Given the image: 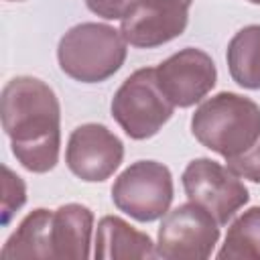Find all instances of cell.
Returning a JSON list of instances; mask_svg holds the SVG:
<instances>
[{
	"mask_svg": "<svg viewBox=\"0 0 260 260\" xmlns=\"http://www.w3.org/2000/svg\"><path fill=\"white\" fill-rule=\"evenodd\" d=\"M219 240V223L197 203H181L162 215L156 236V258L205 260Z\"/></svg>",
	"mask_w": 260,
	"mask_h": 260,
	"instance_id": "obj_7",
	"label": "cell"
},
{
	"mask_svg": "<svg viewBox=\"0 0 260 260\" xmlns=\"http://www.w3.org/2000/svg\"><path fill=\"white\" fill-rule=\"evenodd\" d=\"M128 43L122 32L106 22H81L59 41L57 59L65 75L81 83L110 79L126 61Z\"/></svg>",
	"mask_w": 260,
	"mask_h": 260,
	"instance_id": "obj_3",
	"label": "cell"
},
{
	"mask_svg": "<svg viewBox=\"0 0 260 260\" xmlns=\"http://www.w3.org/2000/svg\"><path fill=\"white\" fill-rule=\"evenodd\" d=\"M2 173V223L6 225L12 219V215L26 203V185L10 167L4 165Z\"/></svg>",
	"mask_w": 260,
	"mask_h": 260,
	"instance_id": "obj_16",
	"label": "cell"
},
{
	"mask_svg": "<svg viewBox=\"0 0 260 260\" xmlns=\"http://www.w3.org/2000/svg\"><path fill=\"white\" fill-rule=\"evenodd\" d=\"M181 183L187 199L211 213L219 225H225L250 201L242 177L205 156L193 158L185 167Z\"/></svg>",
	"mask_w": 260,
	"mask_h": 260,
	"instance_id": "obj_6",
	"label": "cell"
},
{
	"mask_svg": "<svg viewBox=\"0 0 260 260\" xmlns=\"http://www.w3.org/2000/svg\"><path fill=\"white\" fill-rule=\"evenodd\" d=\"M248 2H252V4H260V0H248Z\"/></svg>",
	"mask_w": 260,
	"mask_h": 260,
	"instance_id": "obj_18",
	"label": "cell"
},
{
	"mask_svg": "<svg viewBox=\"0 0 260 260\" xmlns=\"http://www.w3.org/2000/svg\"><path fill=\"white\" fill-rule=\"evenodd\" d=\"M185 2H187V4H189V6H191V4H193V0H185Z\"/></svg>",
	"mask_w": 260,
	"mask_h": 260,
	"instance_id": "obj_19",
	"label": "cell"
},
{
	"mask_svg": "<svg viewBox=\"0 0 260 260\" xmlns=\"http://www.w3.org/2000/svg\"><path fill=\"white\" fill-rule=\"evenodd\" d=\"M173 197V175L169 167L158 160L132 162L112 185L114 205L142 223L160 219L171 209Z\"/></svg>",
	"mask_w": 260,
	"mask_h": 260,
	"instance_id": "obj_5",
	"label": "cell"
},
{
	"mask_svg": "<svg viewBox=\"0 0 260 260\" xmlns=\"http://www.w3.org/2000/svg\"><path fill=\"white\" fill-rule=\"evenodd\" d=\"M189 22L185 0H138L120 22L124 41L136 49H154L181 37Z\"/></svg>",
	"mask_w": 260,
	"mask_h": 260,
	"instance_id": "obj_10",
	"label": "cell"
},
{
	"mask_svg": "<svg viewBox=\"0 0 260 260\" xmlns=\"http://www.w3.org/2000/svg\"><path fill=\"white\" fill-rule=\"evenodd\" d=\"M0 118L12 154L30 173L55 169L61 150V106L39 77H12L0 98Z\"/></svg>",
	"mask_w": 260,
	"mask_h": 260,
	"instance_id": "obj_1",
	"label": "cell"
},
{
	"mask_svg": "<svg viewBox=\"0 0 260 260\" xmlns=\"http://www.w3.org/2000/svg\"><path fill=\"white\" fill-rule=\"evenodd\" d=\"M16 2H20V0H16Z\"/></svg>",
	"mask_w": 260,
	"mask_h": 260,
	"instance_id": "obj_20",
	"label": "cell"
},
{
	"mask_svg": "<svg viewBox=\"0 0 260 260\" xmlns=\"http://www.w3.org/2000/svg\"><path fill=\"white\" fill-rule=\"evenodd\" d=\"M93 211L81 203H65L53 211V258L85 260L91 256Z\"/></svg>",
	"mask_w": 260,
	"mask_h": 260,
	"instance_id": "obj_11",
	"label": "cell"
},
{
	"mask_svg": "<svg viewBox=\"0 0 260 260\" xmlns=\"http://www.w3.org/2000/svg\"><path fill=\"white\" fill-rule=\"evenodd\" d=\"M124 158V142L104 124L87 122L77 126L65 146L69 171L87 183L110 179Z\"/></svg>",
	"mask_w": 260,
	"mask_h": 260,
	"instance_id": "obj_8",
	"label": "cell"
},
{
	"mask_svg": "<svg viewBox=\"0 0 260 260\" xmlns=\"http://www.w3.org/2000/svg\"><path fill=\"white\" fill-rule=\"evenodd\" d=\"M191 132L232 167L260 144V106L246 95L219 91L195 108Z\"/></svg>",
	"mask_w": 260,
	"mask_h": 260,
	"instance_id": "obj_2",
	"label": "cell"
},
{
	"mask_svg": "<svg viewBox=\"0 0 260 260\" xmlns=\"http://www.w3.org/2000/svg\"><path fill=\"white\" fill-rule=\"evenodd\" d=\"M136 4L138 0H85V6L106 20H122Z\"/></svg>",
	"mask_w": 260,
	"mask_h": 260,
	"instance_id": "obj_17",
	"label": "cell"
},
{
	"mask_svg": "<svg viewBox=\"0 0 260 260\" xmlns=\"http://www.w3.org/2000/svg\"><path fill=\"white\" fill-rule=\"evenodd\" d=\"M162 93L175 108H191L201 102L217 81L213 59L195 47H185L154 67Z\"/></svg>",
	"mask_w": 260,
	"mask_h": 260,
	"instance_id": "obj_9",
	"label": "cell"
},
{
	"mask_svg": "<svg viewBox=\"0 0 260 260\" xmlns=\"http://www.w3.org/2000/svg\"><path fill=\"white\" fill-rule=\"evenodd\" d=\"M225 61L240 87L260 89V24H248L230 39Z\"/></svg>",
	"mask_w": 260,
	"mask_h": 260,
	"instance_id": "obj_14",
	"label": "cell"
},
{
	"mask_svg": "<svg viewBox=\"0 0 260 260\" xmlns=\"http://www.w3.org/2000/svg\"><path fill=\"white\" fill-rule=\"evenodd\" d=\"M217 258L260 260V207H250L232 221Z\"/></svg>",
	"mask_w": 260,
	"mask_h": 260,
	"instance_id": "obj_15",
	"label": "cell"
},
{
	"mask_svg": "<svg viewBox=\"0 0 260 260\" xmlns=\"http://www.w3.org/2000/svg\"><path fill=\"white\" fill-rule=\"evenodd\" d=\"M51 225L53 211L45 207L32 209L2 246V258H53Z\"/></svg>",
	"mask_w": 260,
	"mask_h": 260,
	"instance_id": "obj_13",
	"label": "cell"
},
{
	"mask_svg": "<svg viewBox=\"0 0 260 260\" xmlns=\"http://www.w3.org/2000/svg\"><path fill=\"white\" fill-rule=\"evenodd\" d=\"M110 110L126 136L146 140L171 120L175 106L158 87L154 67H142L122 81L112 98Z\"/></svg>",
	"mask_w": 260,
	"mask_h": 260,
	"instance_id": "obj_4",
	"label": "cell"
},
{
	"mask_svg": "<svg viewBox=\"0 0 260 260\" xmlns=\"http://www.w3.org/2000/svg\"><path fill=\"white\" fill-rule=\"evenodd\" d=\"M98 260H128V258H156V244L148 234L134 230L118 215H104L98 221L95 250Z\"/></svg>",
	"mask_w": 260,
	"mask_h": 260,
	"instance_id": "obj_12",
	"label": "cell"
}]
</instances>
